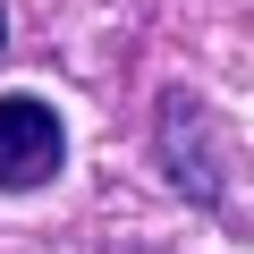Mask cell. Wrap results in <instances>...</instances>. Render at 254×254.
Segmentation results:
<instances>
[{"mask_svg": "<svg viewBox=\"0 0 254 254\" xmlns=\"http://www.w3.org/2000/svg\"><path fill=\"white\" fill-rule=\"evenodd\" d=\"M0 51H9V9H0Z\"/></svg>", "mask_w": 254, "mask_h": 254, "instance_id": "obj_3", "label": "cell"}, {"mask_svg": "<svg viewBox=\"0 0 254 254\" xmlns=\"http://www.w3.org/2000/svg\"><path fill=\"white\" fill-rule=\"evenodd\" d=\"M153 153H161V170H170V187L178 195H195V203H220V127L203 119V102L187 93V85H170L161 93V110H153Z\"/></svg>", "mask_w": 254, "mask_h": 254, "instance_id": "obj_1", "label": "cell"}, {"mask_svg": "<svg viewBox=\"0 0 254 254\" xmlns=\"http://www.w3.org/2000/svg\"><path fill=\"white\" fill-rule=\"evenodd\" d=\"M68 161V127L43 93H0V195L51 187Z\"/></svg>", "mask_w": 254, "mask_h": 254, "instance_id": "obj_2", "label": "cell"}]
</instances>
